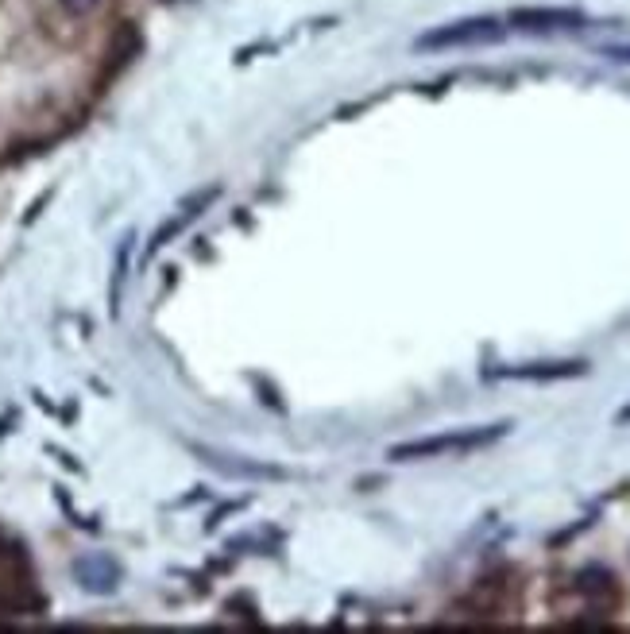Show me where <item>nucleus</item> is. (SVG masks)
<instances>
[{"mask_svg": "<svg viewBox=\"0 0 630 634\" xmlns=\"http://www.w3.org/2000/svg\"><path fill=\"white\" fill-rule=\"evenodd\" d=\"M507 430H511V422H499V426H476V430L437 433V437H422V441H402V445H395L387 457H391V461H433V457H445V453L484 449V445H491V441H499Z\"/></svg>", "mask_w": 630, "mask_h": 634, "instance_id": "obj_1", "label": "nucleus"}, {"mask_svg": "<svg viewBox=\"0 0 630 634\" xmlns=\"http://www.w3.org/2000/svg\"><path fill=\"white\" fill-rule=\"evenodd\" d=\"M503 39V24L491 16H476V20H457L445 28H433L418 35V51H441V47H468V43H499Z\"/></svg>", "mask_w": 630, "mask_h": 634, "instance_id": "obj_2", "label": "nucleus"}, {"mask_svg": "<svg viewBox=\"0 0 630 634\" xmlns=\"http://www.w3.org/2000/svg\"><path fill=\"white\" fill-rule=\"evenodd\" d=\"M507 24L515 31L530 35H549V31H576L588 24V16L580 8H515L507 16Z\"/></svg>", "mask_w": 630, "mask_h": 634, "instance_id": "obj_3", "label": "nucleus"}, {"mask_svg": "<svg viewBox=\"0 0 630 634\" xmlns=\"http://www.w3.org/2000/svg\"><path fill=\"white\" fill-rule=\"evenodd\" d=\"M74 577L93 596H109V592H116V584H120V565H116L113 557H105V553H86V557L74 561Z\"/></svg>", "mask_w": 630, "mask_h": 634, "instance_id": "obj_4", "label": "nucleus"}, {"mask_svg": "<svg viewBox=\"0 0 630 634\" xmlns=\"http://www.w3.org/2000/svg\"><path fill=\"white\" fill-rule=\"evenodd\" d=\"M588 372L584 360H561V364H522V368H507L495 372L499 379H530V383H549V379H576Z\"/></svg>", "mask_w": 630, "mask_h": 634, "instance_id": "obj_5", "label": "nucleus"}, {"mask_svg": "<svg viewBox=\"0 0 630 634\" xmlns=\"http://www.w3.org/2000/svg\"><path fill=\"white\" fill-rule=\"evenodd\" d=\"M140 47H144V39H140L136 24H120L116 35H113V43H109V66H124V62H132V58L140 55Z\"/></svg>", "mask_w": 630, "mask_h": 634, "instance_id": "obj_6", "label": "nucleus"}, {"mask_svg": "<svg viewBox=\"0 0 630 634\" xmlns=\"http://www.w3.org/2000/svg\"><path fill=\"white\" fill-rule=\"evenodd\" d=\"M576 584H580V592H588V596H596V592H607L611 584H615V577L603 569V565H588L580 577H576Z\"/></svg>", "mask_w": 630, "mask_h": 634, "instance_id": "obj_7", "label": "nucleus"}, {"mask_svg": "<svg viewBox=\"0 0 630 634\" xmlns=\"http://www.w3.org/2000/svg\"><path fill=\"white\" fill-rule=\"evenodd\" d=\"M105 0H62V8L70 12V16H89V12H97Z\"/></svg>", "mask_w": 630, "mask_h": 634, "instance_id": "obj_8", "label": "nucleus"}, {"mask_svg": "<svg viewBox=\"0 0 630 634\" xmlns=\"http://www.w3.org/2000/svg\"><path fill=\"white\" fill-rule=\"evenodd\" d=\"M603 55L615 62H630V47H603Z\"/></svg>", "mask_w": 630, "mask_h": 634, "instance_id": "obj_9", "label": "nucleus"}, {"mask_svg": "<svg viewBox=\"0 0 630 634\" xmlns=\"http://www.w3.org/2000/svg\"><path fill=\"white\" fill-rule=\"evenodd\" d=\"M619 422H630V406L623 410V414H619Z\"/></svg>", "mask_w": 630, "mask_h": 634, "instance_id": "obj_10", "label": "nucleus"}]
</instances>
